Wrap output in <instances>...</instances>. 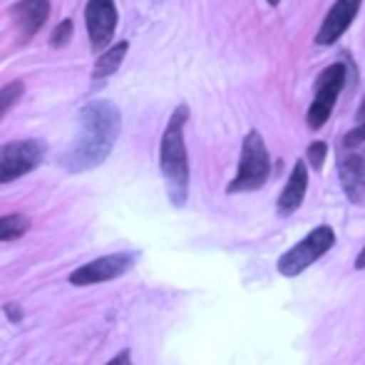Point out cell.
<instances>
[{
    "mask_svg": "<svg viewBox=\"0 0 365 365\" xmlns=\"http://www.w3.org/2000/svg\"><path fill=\"white\" fill-rule=\"evenodd\" d=\"M50 0H20L10 8V20L15 23L18 38L28 43L30 38L38 35V30L48 23Z\"/></svg>",
    "mask_w": 365,
    "mask_h": 365,
    "instance_id": "cell-9",
    "label": "cell"
},
{
    "mask_svg": "<svg viewBox=\"0 0 365 365\" xmlns=\"http://www.w3.org/2000/svg\"><path fill=\"white\" fill-rule=\"evenodd\" d=\"M271 177V157L269 149L264 145V137L256 130H251L244 137L241 145V159H239V172L231 179V184L226 187L229 194H241V192H256L261 189Z\"/></svg>",
    "mask_w": 365,
    "mask_h": 365,
    "instance_id": "cell-3",
    "label": "cell"
},
{
    "mask_svg": "<svg viewBox=\"0 0 365 365\" xmlns=\"http://www.w3.org/2000/svg\"><path fill=\"white\" fill-rule=\"evenodd\" d=\"M23 95H25V85L20 80L8 82V85L0 90V120H3V117L8 115V112L13 110L20 100H23Z\"/></svg>",
    "mask_w": 365,
    "mask_h": 365,
    "instance_id": "cell-15",
    "label": "cell"
},
{
    "mask_svg": "<svg viewBox=\"0 0 365 365\" xmlns=\"http://www.w3.org/2000/svg\"><path fill=\"white\" fill-rule=\"evenodd\" d=\"M137 256L135 254H110L102 256V259H95L90 264L80 266L77 271L70 274V284L73 286H92V284H105V281L120 279L127 271L135 266Z\"/></svg>",
    "mask_w": 365,
    "mask_h": 365,
    "instance_id": "cell-7",
    "label": "cell"
},
{
    "mask_svg": "<svg viewBox=\"0 0 365 365\" xmlns=\"http://www.w3.org/2000/svg\"><path fill=\"white\" fill-rule=\"evenodd\" d=\"M73 33H75V25H73V20H63L60 25H55V30L50 33V45L53 48H65V45L73 40Z\"/></svg>",
    "mask_w": 365,
    "mask_h": 365,
    "instance_id": "cell-16",
    "label": "cell"
},
{
    "mask_svg": "<svg viewBox=\"0 0 365 365\" xmlns=\"http://www.w3.org/2000/svg\"><path fill=\"white\" fill-rule=\"evenodd\" d=\"M107 365H132V356H130V351H122V353H117L115 358H112Z\"/></svg>",
    "mask_w": 365,
    "mask_h": 365,
    "instance_id": "cell-19",
    "label": "cell"
},
{
    "mask_svg": "<svg viewBox=\"0 0 365 365\" xmlns=\"http://www.w3.org/2000/svg\"><path fill=\"white\" fill-rule=\"evenodd\" d=\"M336 246V231L331 226H316L306 239H301L296 246H291L284 256L279 259V274L286 279L293 276H301L308 266H313L318 259L328 254V251Z\"/></svg>",
    "mask_w": 365,
    "mask_h": 365,
    "instance_id": "cell-4",
    "label": "cell"
},
{
    "mask_svg": "<svg viewBox=\"0 0 365 365\" xmlns=\"http://www.w3.org/2000/svg\"><path fill=\"white\" fill-rule=\"evenodd\" d=\"M358 10H361V0H336L328 15L323 18L321 30L316 35V43L318 45H331L351 28V23L356 20Z\"/></svg>",
    "mask_w": 365,
    "mask_h": 365,
    "instance_id": "cell-10",
    "label": "cell"
},
{
    "mask_svg": "<svg viewBox=\"0 0 365 365\" xmlns=\"http://www.w3.org/2000/svg\"><path fill=\"white\" fill-rule=\"evenodd\" d=\"M122 132V115L115 102L92 100L77 115V135L63 157V167L73 174L100 167Z\"/></svg>",
    "mask_w": 365,
    "mask_h": 365,
    "instance_id": "cell-1",
    "label": "cell"
},
{
    "mask_svg": "<svg viewBox=\"0 0 365 365\" xmlns=\"http://www.w3.org/2000/svg\"><path fill=\"white\" fill-rule=\"evenodd\" d=\"M45 159V145L40 140H15L0 147V184H10L35 172Z\"/></svg>",
    "mask_w": 365,
    "mask_h": 365,
    "instance_id": "cell-6",
    "label": "cell"
},
{
    "mask_svg": "<svg viewBox=\"0 0 365 365\" xmlns=\"http://www.w3.org/2000/svg\"><path fill=\"white\" fill-rule=\"evenodd\" d=\"M30 229V219L25 214H8L0 217V241H15Z\"/></svg>",
    "mask_w": 365,
    "mask_h": 365,
    "instance_id": "cell-14",
    "label": "cell"
},
{
    "mask_svg": "<svg viewBox=\"0 0 365 365\" xmlns=\"http://www.w3.org/2000/svg\"><path fill=\"white\" fill-rule=\"evenodd\" d=\"M85 25L95 53H102L112 43L117 30V5L115 0H87Z\"/></svg>",
    "mask_w": 365,
    "mask_h": 365,
    "instance_id": "cell-8",
    "label": "cell"
},
{
    "mask_svg": "<svg viewBox=\"0 0 365 365\" xmlns=\"http://www.w3.org/2000/svg\"><path fill=\"white\" fill-rule=\"evenodd\" d=\"M356 269H358V271L365 269V246L361 249V254H358V259H356Z\"/></svg>",
    "mask_w": 365,
    "mask_h": 365,
    "instance_id": "cell-20",
    "label": "cell"
},
{
    "mask_svg": "<svg viewBox=\"0 0 365 365\" xmlns=\"http://www.w3.org/2000/svg\"><path fill=\"white\" fill-rule=\"evenodd\" d=\"M189 120V107L179 105L172 112L164 127L162 145H159V169L167 182L169 202L174 207H184L189 199V154L184 142V127Z\"/></svg>",
    "mask_w": 365,
    "mask_h": 365,
    "instance_id": "cell-2",
    "label": "cell"
},
{
    "mask_svg": "<svg viewBox=\"0 0 365 365\" xmlns=\"http://www.w3.org/2000/svg\"><path fill=\"white\" fill-rule=\"evenodd\" d=\"M127 53H130V43H127V40L115 43V45H107V48L102 50L100 58H97L95 70H92V80H105V77L115 75L117 70L122 68V63H125Z\"/></svg>",
    "mask_w": 365,
    "mask_h": 365,
    "instance_id": "cell-13",
    "label": "cell"
},
{
    "mask_svg": "<svg viewBox=\"0 0 365 365\" xmlns=\"http://www.w3.org/2000/svg\"><path fill=\"white\" fill-rule=\"evenodd\" d=\"M326 154H328V145H326V142H311L306 157H308V162H311V167L316 169V172L323 167V162H326Z\"/></svg>",
    "mask_w": 365,
    "mask_h": 365,
    "instance_id": "cell-17",
    "label": "cell"
},
{
    "mask_svg": "<svg viewBox=\"0 0 365 365\" xmlns=\"http://www.w3.org/2000/svg\"><path fill=\"white\" fill-rule=\"evenodd\" d=\"M338 177L351 204L365 202V159L358 154H343L338 159Z\"/></svg>",
    "mask_w": 365,
    "mask_h": 365,
    "instance_id": "cell-11",
    "label": "cell"
},
{
    "mask_svg": "<svg viewBox=\"0 0 365 365\" xmlns=\"http://www.w3.org/2000/svg\"><path fill=\"white\" fill-rule=\"evenodd\" d=\"M306 189H308V167L306 162H296L289 182H286L284 192L279 197V204H276L281 217H291L293 212H298V207L306 199Z\"/></svg>",
    "mask_w": 365,
    "mask_h": 365,
    "instance_id": "cell-12",
    "label": "cell"
},
{
    "mask_svg": "<svg viewBox=\"0 0 365 365\" xmlns=\"http://www.w3.org/2000/svg\"><path fill=\"white\" fill-rule=\"evenodd\" d=\"M361 142H365V100H363L361 112H358V127L353 132H348L346 142H343V145H346V147H356V145H361Z\"/></svg>",
    "mask_w": 365,
    "mask_h": 365,
    "instance_id": "cell-18",
    "label": "cell"
},
{
    "mask_svg": "<svg viewBox=\"0 0 365 365\" xmlns=\"http://www.w3.org/2000/svg\"><path fill=\"white\" fill-rule=\"evenodd\" d=\"M346 80H348V68L343 63L331 65V68H326L318 75L316 97H313L311 107H308V115H306V122L311 130H321L328 122V117H331L333 107H336V102H338V95H341V90L346 87Z\"/></svg>",
    "mask_w": 365,
    "mask_h": 365,
    "instance_id": "cell-5",
    "label": "cell"
},
{
    "mask_svg": "<svg viewBox=\"0 0 365 365\" xmlns=\"http://www.w3.org/2000/svg\"><path fill=\"white\" fill-rule=\"evenodd\" d=\"M266 3H271V5H279V3H281V0H266Z\"/></svg>",
    "mask_w": 365,
    "mask_h": 365,
    "instance_id": "cell-21",
    "label": "cell"
}]
</instances>
